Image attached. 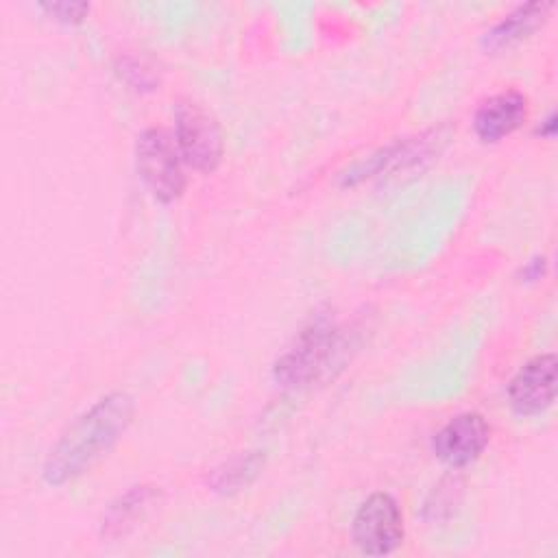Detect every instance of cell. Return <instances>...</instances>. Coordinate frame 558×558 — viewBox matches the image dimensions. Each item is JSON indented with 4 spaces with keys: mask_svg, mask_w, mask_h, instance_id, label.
Segmentation results:
<instances>
[{
    "mask_svg": "<svg viewBox=\"0 0 558 558\" xmlns=\"http://www.w3.org/2000/svg\"><path fill=\"white\" fill-rule=\"evenodd\" d=\"M536 133L543 135V137H554V133H556V113H549L543 120V124L536 129Z\"/></svg>",
    "mask_w": 558,
    "mask_h": 558,
    "instance_id": "cell-16",
    "label": "cell"
},
{
    "mask_svg": "<svg viewBox=\"0 0 558 558\" xmlns=\"http://www.w3.org/2000/svg\"><path fill=\"white\" fill-rule=\"evenodd\" d=\"M545 272H547V259L543 255H536L521 266L519 277L521 281H538L545 277Z\"/></svg>",
    "mask_w": 558,
    "mask_h": 558,
    "instance_id": "cell-15",
    "label": "cell"
},
{
    "mask_svg": "<svg viewBox=\"0 0 558 558\" xmlns=\"http://www.w3.org/2000/svg\"><path fill=\"white\" fill-rule=\"evenodd\" d=\"M527 118V98L519 89H501L484 98L473 113V131L486 142L495 144L514 133Z\"/></svg>",
    "mask_w": 558,
    "mask_h": 558,
    "instance_id": "cell-9",
    "label": "cell"
},
{
    "mask_svg": "<svg viewBox=\"0 0 558 558\" xmlns=\"http://www.w3.org/2000/svg\"><path fill=\"white\" fill-rule=\"evenodd\" d=\"M551 9H554V2H538V0L514 7L482 35L484 50L495 52L530 37L538 26L545 24Z\"/></svg>",
    "mask_w": 558,
    "mask_h": 558,
    "instance_id": "cell-10",
    "label": "cell"
},
{
    "mask_svg": "<svg viewBox=\"0 0 558 558\" xmlns=\"http://www.w3.org/2000/svg\"><path fill=\"white\" fill-rule=\"evenodd\" d=\"M159 490L150 484H135L120 493L102 512L100 534L105 538H120L129 534L150 510Z\"/></svg>",
    "mask_w": 558,
    "mask_h": 558,
    "instance_id": "cell-11",
    "label": "cell"
},
{
    "mask_svg": "<svg viewBox=\"0 0 558 558\" xmlns=\"http://www.w3.org/2000/svg\"><path fill=\"white\" fill-rule=\"evenodd\" d=\"M403 512L399 508V501L390 493H371L357 506L351 521V538L362 554H392L403 543Z\"/></svg>",
    "mask_w": 558,
    "mask_h": 558,
    "instance_id": "cell-5",
    "label": "cell"
},
{
    "mask_svg": "<svg viewBox=\"0 0 558 558\" xmlns=\"http://www.w3.org/2000/svg\"><path fill=\"white\" fill-rule=\"evenodd\" d=\"M490 440V425L480 412H460L451 416L432 438V449L440 462L462 469L475 462Z\"/></svg>",
    "mask_w": 558,
    "mask_h": 558,
    "instance_id": "cell-7",
    "label": "cell"
},
{
    "mask_svg": "<svg viewBox=\"0 0 558 558\" xmlns=\"http://www.w3.org/2000/svg\"><path fill=\"white\" fill-rule=\"evenodd\" d=\"M340 351V327L327 314H316L275 360L272 375L281 386L303 388L320 379Z\"/></svg>",
    "mask_w": 558,
    "mask_h": 558,
    "instance_id": "cell-2",
    "label": "cell"
},
{
    "mask_svg": "<svg viewBox=\"0 0 558 558\" xmlns=\"http://www.w3.org/2000/svg\"><path fill=\"white\" fill-rule=\"evenodd\" d=\"M135 414V401L124 390H113L85 408L50 447L41 477L48 486H63L83 475L111 451Z\"/></svg>",
    "mask_w": 558,
    "mask_h": 558,
    "instance_id": "cell-1",
    "label": "cell"
},
{
    "mask_svg": "<svg viewBox=\"0 0 558 558\" xmlns=\"http://www.w3.org/2000/svg\"><path fill=\"white\" fill-rule=\"evenodd\" d=\"M118 74L120 78H124L133 89L146 92V89H155L159 85V72L157 68L144 59V57H133L126 54L118 61Z\"/></svg>",
    "mask_w": 558,
    "mask_h": 558,
    "instance_id": "cell-13",
    "label": "cell"
},
{
    "mask_svg": "<svg viewBox=\"0 0 558 558\" xmlns=\"http://www.w3.org/2000/svg\"><path fill=\"white\" fill-rule=\"evenodd\" d=\"M52 20L63 22V24H78L85 20V15L89 13V4L87 2H41L39 4Z\"/></svg>",
    "mask_w": 558,
    "mask_h": 558,
    "instance_id": "cell-14",
    "label": "cell"
},
{
    "mask_svg": "<svg viewBox=\"0 0 558 558\" xmlns=\"http://www.w3.org/2000/svg\"><path fill=\"white\" fill-rule=\"evenodd\" d=\"M183 163L174 135L166 129L148 126L137 135L135 168L155 201L168 205L183 194L187 185Z\"/></svg>",
    "mask_w": 558,
    "mask_h": 558,
    "instance_id": "cell-3",
    "label": "cell"
},
{
    "mask_svg": "<svg viewBox=\"0 0 558 558\" xmlns=\"http://www.w3.org/2000/svg\"><path fill=\"white\" fill-rule=\"evenodd\" d=\"M558 360L554 353L530 357L508 384L510 408L519 416H534L551 408L556 399Z\"/></svg>",
    "mask_w": 558,
    "mask_h": 558,
    "instance_id": "cell-8",
    "label": "cell"
},
{
    "mask_svg": "<svg viewBox=\"0 0 558 558\" xmlns=\"http://www.w3.org/2000/svg\"><path fill=\"white\" fill-rule=\"evenodd\" d=\"M447 142V135H445V129H429V131H423L418 135H412V137H403V140H397L384 148H379L377 153L368 155L366 159L353 163L351 168H347L342 172V185H353L366 177H373V174H379V172H397V170H405L410 166H416L421 163L423 159L436 155L442 144Z\"/></svg>",
    "mask_w": 558,
    "mask_h": 558,
    "instance_id": "cell-6",
    "label": "cell"
},
{
    "mask_svg": "<svg viewBox=\"0 0 558 558\" xmlns=\"http://www.w3.org/2000/svg\"><path fill=\"white\" fill-rule=\"evenodd\" d=\"M264 451H246V453H238L229 460H225L220 466L214 469L211 477H209V486L216 493L222 495H233L242 488H246L264 469Z\"/></svg>",
    "mask_w": 558,
    "mask_h": 558,
    "instance_id": "cell-12",
    "label": "cell"
},
{
    "mask_svg": "<svg viewBox=\"0 0 558 558\" xmlns=\"http://www.w3.org/2000/svg\"><path fill=\"white\" fill-rule=\"evenodd\" d=\"M174 142L183 161L198 172L216 170L225 153L216 116L192 98H181L174 105Z\"/></svg>",
    "mask_w": 558,
    "mask_h": 558,
    "instance_id": "cell-4",
    "label": "cell"
}]
</instances>
